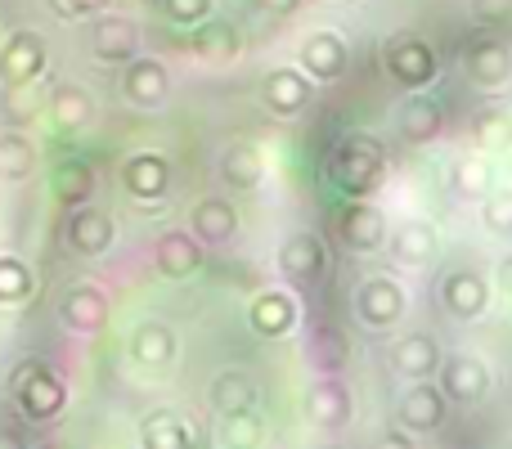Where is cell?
<instances>
[{
  "instance_id": "obj_37",
  "label": "cell",
  "mask_w": 512,
  "mask_h": 449,
  "mask_svg": "<svg viewBox=\"0 0 512 449\" xmlns=\"http://www.w3.org/2000/svg\"><path fill=\"white\" fill-rule=\"evenodd\" d=\"M481 221H486L490 234H512V189H490L481 198Z\"/></svg>"
},
{
  "instance_id": "obj_44",
  "label": "cell",
  "mask_w": 512,
  "mask_h": 449,
  "mask_svg": "<svg viewBox=\"0 0 512 449\" xmlns=\"http://www.w3.org/2000/svg\"><path fill=\"white\" fill-rule=\"evenodd\" d=\"M499 288H504L508 297H512V252L504 256V261H499Z\"/></svg>"
},
{
  "instance_id": "obj_29",
  "label": "cell",
  "mask_w": 512,
  "mask_h": 449,
  "mask_svg": "<svg viewBox=\"0 0 512 449\" xmlns=\"http://www.w3.org/2000/svg\"><path fill=\"white\" fill-rule=\"evenodd\" d=\"M221 176H225V185H234V189H256L265 180L261 149H252V144H230L221 158Z\"/></svg>"
},
{
  "instance_id": "obj_20",
  "label": "cell",
  "mask_w": 512,
  "mask_h": 449,
  "mask_svg": "<svg viewBox=\"0 0 512 449\" xmlns=\"http://www.w3.org/2000/svg\"><path fill=\"white\" fill-rule=\"evenodd\" d=\"M189 229H194L198 243L225 247L239 234V212H234V203H225V198H203V203H194V212H189Z\"/></svg>"
},
{
  "instance_id": "obj_8",
  "label": "cell",
  "mask_w": 512,
  "mask_h": 449,
  "mask_svg": "<svg viewBox=\"0 0 512 449\" xmlns=\"http://www.w3.org/2000/svg\"><path fill=\"white\" fill-rule=\"evenodd\" d=\"M441 423H445V391L427 378L409 382V391L400 396V427L423 436V432H436Z\"/></svg>"
},
{
  "instance_id": "obj_36",
  "label": "cell",
  "mask_w": 512,
  "mask_h": 449,
  "mask_svg": "<svg viewBox=\"0 0 512 449\" xmlns=\"http://www.w3.org/2000/svg\"><path fill=\"white\" fill-rule=\"evenodd\" d=\"M450 185L459 198H486L490 185H495V171H490L486 158H459L450 171Z\"/></svg>"
},
{
  "instance_id": "obj_16",
  "label": "cell",
  "mask_w": 512,
  "mask_h": 449,
  "mask_svg": "<svg viewBox=\"0 0 512 449\" xmlns=\"http://www.w3.org/2000/svg\"><path fill=\"white\" fill-rule=\"evenodd\" d=\"M122 185H126V194L140 198V203H158L171 185L167 158H158V153H131V158L122 162Z\"/></svg>"
},
{
  "instance_id": "obj_43",
  "label": "cell",
  "mask_w": 512,
  "mask_h": 449,
  "mask_svg": "<svg viewBox=\"0 0 512 449\" xmlns=\"http://www.w3.org/2000/svg\"><path fill=\"white\" fill-rule=\"evenodd\" d=\"M369 449H418V445L409 441L405 432H378V436H373V445H369Z\"/></svg>"
},
{
  "instance_id": "obj_40",
  "label": "cell",
  "mask_w": 512,
  "mask_h": 449,
  "mask_svg": "<svg viewBox=\"0 0 512 449\" xmlns=\"http://www.w3.org/2000/svg\"><path fill=\"white\" fill-rule=\"evenodd\" d=\"M315 360H319V369H324V373H337L346 364V342H342V337H333V333H324L315 342Z\"/></svg>"
},
{
  "instance_id": "obj_31",
  "label": "cell",
  "mask_w": 512,
  "mask_h": 449,
  "mask_svg": "<svg viewBox=\"0 0 512 449\" xmlns=\"http://www.w3.org/2000/svg\"><path fill=\"white\" fill-rule=\"evenodd\" d=\"M36 171V144L27 140L23 131H5L0 135V180L18 185Z\"/></svg>"
},
{
  "instance_id": "obj_1",
  "label": "cell",
  "mask_w": 512,
  "mask_h": 449,
  "mask_svg": "<svg viewBox=\"0 0 512 449\" xmlns=\"http://www.w3.org/2000/svg\"><path fill=\"white\" fill-rule=\"evenodd\" d=\"M382 171H387L382 149L369 140H346L342 149L333 153V162H328V176H333V185L342 189L346 198H369L373 189L382 185Z\"/></svg>"
},
{
  "instance_id": "obj_18",
  "label": "cell",
  "mask_w": 512,
  "mask_h": 449,
  "mask_svg": "<svg viewBox=\"0 0 512 449\" xmlns=\"http://www.w3.org/2000/svg\"><path fill=\"white\" fill-rule=\"evenodd\" d=\"M90 50L104 63H126L140 50V32H135L131 18H117V14L95 18V27H90Z\"/></svg>"
},
{
  "instance_id": "obj_25",
  "label": "cell",
  "mask_w": 512,
  "mask_h": 449,
  "mask_svg": "<svg viewBox=\"0 0 512 449\" xmlns=\"http://www.w3.org/2000/svg\"><path fill=\"white\" fill-rule=\"evenodd\" d=\"M167 68L158 59H126V77H122V90L131 104L140 108H158L167 99Z\"/></svg>"
},
{
  "instance_id": "obj_14",
  "label": "cell",
  "mask_w": 512,
  "mask_h": 449,
  "mask_svg": "<svg viewBox=\"0 0 512 449\" xmlns=\"http://www.w3.org/2000/svg\"><path fill=\"white\" fill-rule=\"evenodd\" d=\"M153 265H158L162 279H189V274L203 270V243L185 229H171L153 247Z\"/></svg>"
},
{
  "instance_id": "obj_3",
  "label": "cell",
  "mask_w": 512,
  "mask_h": 449,
  "mask_svg": "<svg viewBox=\"0 0 512 449\" xmlns=\"http://www.w3.org/2000/svg\"><path fill=\"white\" fill-rule=\"evenodd\" d=\"M387 72L405 90H423L436 81V54L423 36H396L387 45Z\"/></svg>"
},
{
  "instance_id": "obj_35",
  "label": "cell",
  "mask_w": 512,
  "mask_h": 449,
  "mask_svg": "<svg viewBox=\"0 0 512 449\" xmlns=\"http://www.w3.org/2000/svg\"><path fill=\"white\" fill-rule=\"evenodd\" d=\"M36 292L32 265L23 256H0V306H23Z\"/></svg>"
},
{
  "instance_id": "obj_2",
  "label": "cell",
  "mask_w": 512,
  "mask_h": 449,
  "mask_svg": "<svg viewBox=\"0 0 512 449\" xmlns=\"http://www.w3.org/2000/svg\"><path fill=\"white\" fill-rule=\"evenodd\" d=\"M14 396H18L23 418H32V423H50V418H59L63 409H68V387H63V378H54V373L41 369V364L18 373Z\"/></svg>"
},
{
  "instance_id": "obj_5",
  "label": "cell",
  "mask_w": 512,
  "mask_h": 449,
  "mask_svg": "<svg viewBox=\"0 0 512 449\" xmlns=\"http://www.w3.org/2000/svg\"><path fill=\"white\" fill-rule=\"evenodd\" d=\"M490 364L477 355H450L441 360V391L454 405H481L490 396Z\"/></svg>"
},
{
  "instance_id": "obj_24",
  "label": "cell",
  "mask_w": 512,
  "mask_h": 449,
  "mask_svg": "<svg viewBox=\"0 0 512 449\" xmlns=\"http://www.w3.org/2000/svg\"><path fill=\"white\" fill-rule=\"evenodd\" d=\"M391 364H396V373L409 382L432 378V373L441 369V346H436L427 333H405L396 346H391Z\"/></svg>"
},
{
  "instance_id": "obj_46",
  "label": "cell",
  "mask_w": 512,
  "mask_h": 449,
  "mask_svg": "<svg viewBox=\"0 0 512 449\" xmlns=\"http://www.w3.org/2000/svg\"><path fill=\"white\" fill-rule=\"evenodd\" d=\"M0 449H27L23 441H18V436L14 432H0Z\"/></svg>"
},
{
  "instance_id": "obj_47",
  "label": "cell",
  "mask_w": 512,
  "mask_h": 449,
  "mask_svg": "<svg viewBox=\"0 0 512 449\" xmlns=\"http://www.w3.org/2000/svg\"><path fill=\"white\" fill-rule=\"evenodd\" d=\"M41 449H72V445H63V441H45Z\"/></svg>"
},
{
  "instance_id": "obj_39",
  "label": "cell",
  "mask_w": 512,
  "mask_h": 449,
  "mask_svg": "<svg viewBox=\"0 0 512 449\" xmlns=\"http://www.w3.org/2000/svg\"><path fill=\"white\" fill-rule=\"evenodd\" d=\"M477 140H481V149H504V144L512 140V117H504V113L481 117Z\"/></svg>"
},
{
  "instance_id": "obj_4",
  "label": "cell",
  "mask_w": 512,
  "mask_h": 449,
  "mask_svg": "<svg viewBox=\"0 0 512 449\" xmlns=\"http://www.w3.org/2000/svg\"><path fill=\"white\" fill-rule=\"evenodd\" d=\"M59 319L68 333L77 337H95L108 328V297L99 283H72L59 301Z\"/></svg>"
},
{
  "instance_id": "obj_27",
  "label": "cell",
  "mask_w": 512,
  "mask_h": 449,
  "mask_svg": "<svg viewBox=\"0 0 512 449\" xmlns=\"http://www.w3.org/2000/svg\"><path fill=\"white\" fill-rule=\"evenodd\" d=\"M50 189H54V198H59V203L72 212V207L90 203V194H95V167H90V162H81V158L59 162V167H54V176H50Z\"/></svg>"
},
{
  "instance_id": "obj_21",
  "label": "cell",
  "mask_w": 512,
  "mask_h": 449,
  "mask_svg": "<svg viewBox=\"0 0 512 449\" xmlns=\"http://www.w3.org/2000/svg\"><path fill=\"white\" fill-rule=\"evenodd\" d=\"M261 95H265V108H270V113L297 117L301 108L310 104V77L301 68H274L270 77H265Z\"/></svg>"
},
{
  "instance_id": "obj_45",
  "label": "cell",
  "mask_w": 512,
  "mask_h": 449,
  "mask_svg": "<svg viewBox=\"0 0 512 449\" xmlns=\"http://www.w3.org/2000/svg\"><path fill=\"white\" fill-rule=\"evenodd\" d=\"M265 9H270V14H292V9L301 5V0H261Z\"/></svg>"
},
{
  "instance_id": "obj_42",
  "label": "cell",
  "mask_w": 512,
  "mask_h": 449,
  "mask_svg": "<svg viewBox=\"0 0 512 449\" xmlns=\"http://www.w3.org/2000/svg\"><path fill=\"white\" fill-rule=\"evenodd\" d=\"M50 5L59 9L63 18H77V14H99L108 0H50Z\"/></svg>"
},
{
  "instance_id": "obj_23",
  "label": "cell",
  "mask_w": 512,
  "mask_h": 449,
  "mask_svg": "<svg viewBox=\"0 0 512 449\" xmlns=\"http://www.w3.org/2000/svg\"><path fill=\"white\" fill-rule=\"evenodd\" d=\"M463 63H468V77L477 81L481 90H499L512 77V50L504 41H490V36L486 41H472Z\"/></svg>"
},
{
  "instance_id": "obj_38",
  "label": "cell",
  "mask_w": 512,
  "mask_h": 449,
  "mask_svg": "<svg viewBox=\"0 0 512 449\" xmlns=\"http://www.w3.org/2000/svg\"><path fill=\"white\" fill-rule=\"evenodd\" d=\"M162 9H167L171 23H180V27H198L207 14H212V0H162Z\"/></svg>"
},
{
  "instance_id": "obj_28",
  "label": "cell",
  "mask_w": 512,
  "mask_h": 449,
  "mask_svg": "<svg viewBox=\"0 0 512 449\" xmlns=\"http://www.w3.org/2000/svg\"><path fill=\"white\" fill-rule=\"evenodd\" d=\"M90 117H95V99H90L86 90L81 86H54L50 122L59 126V131H81V126H90Z\"/></svg>"
},
{
  "instance_id": "obj_32",
  "label": "cell",
  "mask_w": 512,
  "mask_h": 449,
  "mask_svg": "<svg viewBox=\"0 0 512 449\" xmlns=\"http://www.w3.org/2000/svg\"><path fill=\"white\" fill-rule=\"evenodd\" d=\"M140 445L144 449H194V436H189V427L180 423L176 414H149L140 427Z\"/></svg>"
},
{
  "instance_id": "obj_19",
  "label": "cell",
  "mask_w": 512,
  "mask_h": 449,
  "mask_svg": "<svg viewBox=\"0 0 512 449\" xmlns=\"http://www.w3.org/2000/svg\"><path fill=\"white\" fill-rule=\"evenodd\" d=\"M248 324L256 337H288L292 328H297V301L288 297V292H261V297H252L248 306Z\"/></svg>"
},
{
  "instance_id": "obj_10",
  "label": "cell",
  "mask_w": 512,
  "mask_h": 449,
  "mask_svg": "<svg viewBox=\"0 0 512 449\" xmlns=\"http://www.w3.org/2000/svg\"><path fill=\"white\" fill-rule=\"evenodd\" d=\"M441 306L454 319H481L490 310V283L472 270H454L441 279Z\"/></svg>"
},
{
  "instance_id": "obj_7",
  "label": "cell",
  "mask_w": 512,
  "mask_h": 449,
  "mask_svg": "<svg viewBox=\"0 0 512 449\" xmlns=\"http://www.w3.org/2000/svg\"><path fill=\"white\" fill-rule=\"evenodd\" d=\"M306 418L319 432H342V427L351 423V391H346V382L324 373V378L306 391Z\"/></svg>"
},
{
  "instance_id": "obj_12",
  "label": "cell",
  "mask_w": 512,
  "mask_h": 449,
  "mask_svg": "<svg viewBox=\"0 0 512 449\" xmlns=\"http://www.w3.org/2000/svg\"><path fill=\"white\" fill-rule=\"evenodd\" d=\"M113 216L108 212H99V207H90V203H81V207H72V216H68V247L77 256H104L108 247H113Z\"/></svg>"
},
{
  "instance_id": "obj_17",
  "label": "cell",
  "mask_w": 512,
  "mask_h": 449,
  "mask_svg": "<svg viewBox=\"0 0 512 449\" xmlns=\"http://www.w3.org/2000/svg\"><path fill=\"white\" fill-rule=\"evenodd\" d=\"M396 131H400V140H405V144H432L436 135L445 131L441 104L414 90V95L400 104V113H396Z\"/></svg>"
},
{
  "instance_id": "obj_26",
  "label": "cell",
  "mask_w": 512,
  "mask_h": 449,
  "mask_svg": "<svg viewBox=\"0 0 512 449\" xmlns=\"http://www.w3.org/2000/svg\"><path fill=\"white\" fill-rule=\"evenodd\" d=\"M436 247H441V238H436V229L427 221H405L391 234V256L400 265H432Z\"/></svg>"
},
{
  "instance_id": "obj_30",
  "label": "cell",
  "mask_w": 512,
  "mask_h": 449,
  "mask_svg": "<svg viewBox=\"0 0 512 449\" xmlns=\"http://www.w3.org/2000/svg\"><path fill=\"white\" fill-rule=\"evenodd\" d=\"M194 50H198V59H207V63H230L234 54L243 50V41H239V27L234 23H198V36H194Z\"/></svg>"
},
{
  "instance_id": "obj_9",
  "label": "cell",
  "mask_w": 512,
  "mask_h": 449,
  "mask_svg": "<svg viewBox=\"0 0 512 449\" xmlns=\"http://www.w3.org/2000/svg\"><path fill=\"white\" fill-rule=\"evenodd\" d=\"M45 72V41L36 32H14L0 50V81L5 86H27Z\"/></svg>"
},
{
  "instance_id": "obj_13",
  "label": "cell",
  "mask_w": 512,
  "mask_h": 449,
  "mask_svg": "<svg viewBox=\"0 0 512 449\" xmlns=\"http://www.w3.org/2000/svg\"><path fill=\"white\" fill-rule=\"evenodd\" d=\"M337 225H342V243L355 247V252H378L387 243V216L373 203H364V198H351L342 207V221Z\"/></svg>"
},
{
  "instance_id": "obj_33",
  "label": "cell",
  "mask_w": 512,
  "mask_h": 449,
  "mask_svg": "<svg viewBox=\"0 0 512 449\" xmlns=\"http://www.w3.org/2000/svg\"><path fill=\"white\" fill-rule=\"evenodd\" d=\"M261 436H265V427L252 409H230V414H221V427H216L221 449H256Z\"/></svg>"
},
{
  "instance_id": "obj_11",
  "label": "cell",
  "mask_w": 512,
  "mask_h": 449,
  "mask_svg": "<svg viewBox=\"0 0 512 449\" xmlns=\"http://www.w3.org/2000/svg\"><path fill=\"white\" fill-rule=\"evenodd\" d=\"M324 243H319L315 234H306V229H301V234H292L288 243L279 247V274L288 283H297V288H310V283L319 279V274H324Z\"/></svg>"
},
{
  "instance_id": "obj_34",
  "label": "cell",
  "mask_w": 512,
  "mask_h": 449,
  "mask_svg": "<svg viewBox=\"0 0 512 449\" xmlns=\"http://www.w3.org/2000/svg\"><path fill=\"white\" fill-rule=\"evenodd\" d=\"M207 400H212L221 414H230V409H252L256 400V382L248 378V373H216L212 378V391H207Z\"/></svg>"
},
{
  "instance_id": "obj_15",
  "label": "cell",
  "mask_w": 512,
  "mask_h": 449,
  "mask_svg": "<svg viewBox=\"0 0 512 449\" xmlns=\"http://www.w3.org/2000/svg\"><path fill=\"white\" fill-rule=\"evenodd\" d=\"M346 41L337 32H310L301 41V72L310 81H337L346 72Z\"/></svg>"
},
{
  "instance_id": "obj_41",
  "label": "cell",
  "mask_w": 512,
  "mask_h": 449,
  "mask_svg": "<svg viewBox=\"0 0 512 449\" xmlns=\"http://www.w3.org/2000/svg\"><path fill=\"white\" fill-rule=\"evenodd\" d=\"M472 14L481 23H504V18H512V0H472Z\"/></svg>"
},
{
  "instance_id": "obj_22",
  "label": "cell",
  "mask_w": 512,
  "mask_h": 449,
  "mask_svg": "<svg viewBox=\"0 0 512 449\" xmlns=\"http://www.w3.org/2000/svg\"><path fill=\"white\" fill-rule=\"evenodd\" d=\"M131 360L140 364V369H167V364L176 360V333H171V324H162V319H144V324H135Z\"/></svg>"
},
{
  "instance_id": "obj_6",
  "label": "cell",
  "mask_w": 512,
  "mask_h": 449,
  "mask_svg": "<svg viewBox=\"0 0 512 449\" xmlns=\"http://www.w3.org/2000/svg\"><path fill=\"white\" fill-rule=\"evenodd\" d=\"M355 315L369 328H391L405 315V288H400L396 279H387V274H373V279H364L360 292H355Z\"/></svg>"
}]
</instances>
